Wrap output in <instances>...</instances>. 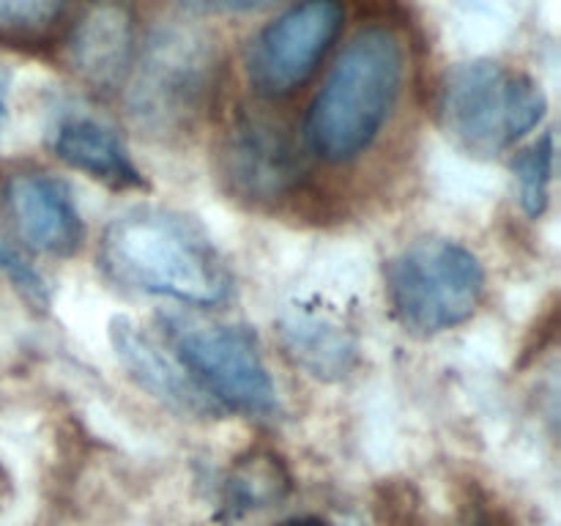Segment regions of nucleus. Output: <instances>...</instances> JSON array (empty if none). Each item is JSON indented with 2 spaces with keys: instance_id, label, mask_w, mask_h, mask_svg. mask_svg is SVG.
<instances>
[{
  "instance_id": "dca6fc26",
  "label": "nucleus",
  "mask_w": 561,
  "mask_h": 526,
  "mask_svg": "<svg viewBox=\"0 0 561 526\" xmlns=\"http://www.w3.org/2000/svg\"><path fill=\"white\" fill-rule=\"evenodd\" d=\"M515 181H518L520 206L529 217H542L551 197L553 181V135L546 132L540 140L531 142L529 148L515 157L513 162Z\"/></svg>"
},
{
  "instance_id": "423d86ee",
  "label": "nucleus",
  "mask_w": 561,
  "mask_h": 526,
  "mask_svg": "<svg viewBox=\"0 0 561 526\" xmlns=\"http://www.w3.org/2000/svg\"><path fill=\"white\" fill-rule=\"evenodd\" d=\"M217 55L197 31L170 25L153 33L131 80L129 107L142 126L173 132L195 124L214 91Z\"/></svg>"
},
{
  "instance_id": "9b49d317",
  "label": "nucleus",
  "mask_w": 561,
  "mask_h": 526,
  "mask_svg": "<svg viewBox=\"0 0 561 526\" xmlns=\"http://www.w3.org/2000/svg\"><path fill=\"white\" fill-rule=\"evenodd\" d=\"M135 47V22L118 0H99L77 20L66 60L82 82L93 88H113L124 77Z\"/></svg>"
},
{
  "instance_id": "1a4fd4ad",
  "label": "nucleus",
  "mask_w": 561,
  "mask_h": 526,
  "mask_svg": "<svg viewBox=\"0 0 561 526\" xmlns=\"http://www.w3.org/2000/svg\"><path fill=\"white\" fill-rule=\"evenodd\" d=\"M5 206L22 239L44 255L69 258L85 239V225L66 181L49 173H14L5 181Z\"/></svg>"
},
{
  "instance_id": "9d476101",
  "label": "nucleus",
  "mask_w": 561,
  "mask_h": 526,
  "mask_svg": "<svg viewBox=\"0 0 561 526\" xmlns=\"http://www.w3.org/2000/svg\"><path fill=\"white\" fill-rule=\"evenodd\" d=\"M110 340H113V348L118 354L121 365L129 370L137 387L146 389L151 398L173 409L175 414L208 416L222 411L192 381L190 373L181 367V362L175 356L164 354L129 318L115 316L110 321Z\"/></svg>"
},
{
  "instance_id": "2eb2a0df",
  "label": "nucleus",
  "mask_w": 561,
  "mask_h": 526,
  "mask_svg": "<svg viewBox=\"0 0 561 526\" xmlns=\"http://www.w3.org/2000/svg\"><path fill=\"white\" fill-rule=\"evenodd\" d=\"M71 0H0V42L36 44L42 42Z\"/></svg>"
},
{
  "instance_id": "ddd939ff",
  "label": "nucleus",
  "mask_w": 561,
  "mask_h": 526,
  "mask_svg": "<svg viewBox=\"0 0 561 526\" xmlns=\"http://www.w3.org/2000/svg\"><path fill=\"white\" fill-rule=\"evenodd\" d=\"M283 343L296 365L323 381L345 378L359 359L354 334L332 318L312 312H290L283 318Z\"/></svg>"
},
{
  "instance_id": "7ed1b4c3",
  "label": "nucleus",
  "mask_w": 561,
  "mask_h": 526,
  "mask_svg": "<svg viewBox=\"0 0 561 526\" xmlns=\"http://www.w3.org/2000/svg\"><path fill=\"white\" fill-rule=\"evenodd\" d=\"M546 93L529 75L496 60H469L447 71L438 96L444 132L471 157L507 151L546 115Z\"/></svg>"
},
{
  "instance_id": "a211bd4d",
  "label": "nucleus",
  "mask_w": 561,
  "mask_h": 526,
  "mask_svg": "<svg viewBox=\"0 0 561 526\" xmlns=\"http://www.w3.org/2000/svg\"><path fill=\"white\" fill-rule=\"evenodd\" d=\"M277 3L279 0H190L192 9L206 14H255Z\"/></svg>"
},
{
  "instance_id": "f3484780",
  "label": "nucleus",
  "mask_w": 561,
  "mask_h": 526,
  "mask_svg": "<svg viewBox=\"0 0 561 526\" xmlns=\"http://www.w3.org/2000/svg\"><path fill=\"white\" fill-rule=\"evenodd\" d=\"M0 274H5V277L14 283V288L20 290L33 307L49 305V290L44 277L27 263V258L5 239L3 230H0Z\"/></svg>"
},
{
  "instance_id": "4468645a",
  "label": "nucleus",
  "mask_w": 561,
  "mask_h": 526,
  "mask_svg": "<svg viewBox=\"0 0 561 526\" xmlns=\"http://www.w3.org/2000/svg\"><path fill=\"white\" fill-rule=\"evenodd\" d=\"M290 488H294V477L285 460L279 455L257 449L230 466L222 488V510L230 521L244 518L257 510L279 504L288 496Z\"/></svg>"
},
{
  "instance_id": "0eeeda50",
  "label": "nucleus",
  "mask_w": 561,
  "mask_h": 526,
  "mask_svg": "<svg viewBox=\"0 0 561 526\" xmlns=\"http://www.w3.org/2000/svg\"><path fill=\"white\" fill-rule=\"evenodd\" d=\"M343 27V5L337 0H301L268 22L247 49V80L255 93L283 99L299 91Z\"/></svg>"
},
{
  "instance_id": "f8f14e48",
  "label": "nucleus",
  "mask_w": 561,
  "mask_h": 526,
  "mask_svg": "<svg viewBox=\"0 0 561 526\" xmlns=\"http://www.w3.org/2000/svg\"><path fill=\"white\" fill-rule=\"evenodd\" d=\"M53 151L60 162L80 170L110 190H146V175L137 170L124 140L102 121L75 115L53 135Z\"/></svg>"
},
{
  "instance_id": "6e6552de",
  "label": "nucleus",
  "mask_w": 561,
  "mask_h": 526,
  "mask_svg": "<svg viewBox=\"0 0 561 526\" xmlns=\"http://www.w3.org/2000/svg\"><path fill=\"white\" fill-rule=\"evenodd\" d=\"M222 175L233 195L277 203L299 190L305 164L283 129L268 121L244 118L230 129L222 148Z\"/></svg>"
},
{
  "instance_id": "aec40b11",
  "label": "nucleus",
  "mask_w": 561,
  "mask_h": 526,
  "mask_svg": "<svg viewBox=\"0 0 561 526\" xmlns=\"http://www.w3.org/2000/svg\"><path fill=\"white\" fill-rule=\"evenodd\" d=\"M0 118H3V96H0Z\"/></svg>"
},
{
  "instance_id": "20e7f679",
  "label": "nucleus",
  "mask_w": 561,
  "mask_h": 526,
  "mask_svg": "<svg viewBox=\"0 0 561 526\" xmlns=\"http://www.w3.org/2000/svg\"><path fill=\"white\" fill-rule=\"evenodd\" d=\"M394 318L411 334H438L469 321L485 296L480 258L453 239H420L387 263Z\"/></svg>"
},
{
  "instance_id": "6ab92c4d",
  "label": "nucleus",
  "mask_w": 561,
  "mask_h": 526,
  "mask_svg": "<svg viewBox=\"0 0 561 526\" xmlns=\"http://www.w3.org/2000/svg\"><path fill=\"white\" fill-rule=\"evenodd\" d=\"M279 526H329L327 521H318V518H294V521H285Z\"/></svg>"
},
{
  "instance_id": "39448f33",
  "label": "nucleus",
  "mask_w": 561,
  "mask_h": 526,
  "mask_svg": "<svg viewBox=\"0 0 561 526\" xmlns=\"http://www.w3.org/2000/svg\"><path fill=\"white\" fill-rule=\"evenodd\" d=\"M162 329L192 381L219 405L252 420L279 411L277 387L263 362L257 334L244 323L162 316Z\"/></svg>"
},
{
  "instance_id": "f257e3e1",
  "label": "nucleus",
  "mask_w": 561,
  "mask_h": 526,
  "mask_svg": "<svg viewBox=\"0 0 561 526\" xmlns=\"http://www.w3.org/2000/svg\"><path fill=\"white\" fill-rule=\"evenodd\" d=\"M99 266L113 283L181 305H222L233 277L211 236L173 208H129L104 228Z\"/></svg>"
},
{
  "instance_id": "f03ea898",
  "label": "nucleus",
  "mask_w": 561,
  "mask_h": 526,
  "mask_svg": "<svg viewBox=\"0 0 561 526\" xmlns=\"http://www.w3.org/2000/svg\"><path fill=\"white\" fill-rule=\"evenodd\" d=\"M405 80L403 38L383 25L356 33L312 99L305 137L332 164L362 157L381 135Z\"/></svg>"
}]
</instances>
